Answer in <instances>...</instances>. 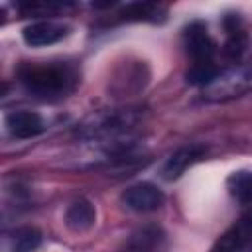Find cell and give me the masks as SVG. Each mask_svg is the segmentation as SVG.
I'll return each instance as SVG.
<instances>
[{
  "instance_id": "obj_1",
  "label": "cell",
  "mask_w": 252,
  "mask_h": 252,
  "mask_svg": "<svg viewBox=\"0 0 252 252\" xmlns=\"http://www.w3.org/2000/svg\"><path fill=\"white\" fill-rule=\"evenodd\" d=\"M18 79L32 96L41 100H59L73 93L79 73L69 63H24L18 69Z\"/></svg>"
},
{
  "instance_id": "obj_2",
  "label": "cell",
  "mask_w": 252,
  "mask_h": 252,
  "mask_svg": "<svg viewBox=\"0 0 252 252\" xmlns=\"http://www.w3.org/2000/svg\"><path fill=\"white\" fill-rule=\"evenodd\" d=\"M140 116L136 110H106L100 114H94L87 118L77 134L85 140H116L122 134H128L136 124Z\"/></svg>"
},
{
  "instance_id": "obj_3",
  "label": "cell",
  "mask_w": 252,
  "mask_h": 252,
  "mask_svg": "<svg viewBox=\"0 0 252 252\" xmlns=\"http://www.w3.org/2000/svg\"><path fill=\"white\" fill-rule=\"evenodd\" d=\"M252 91V69L250 67H232L220 71L205 89L203 98L211 102H224L238 98Z\"/></svg>"
},
{
  "instance_id": "obj_4",
  "label": "cell",
  "mask_w": 252,
  "mask_h": 252,
  "mask_svg": "<svg viewBox=\"0 0 252 252\" xmlns=\"http://www.w3.org/2000/svg\"><path fill=\"white\" fill-rule=\"evenodd\" d=\"M211 252H252V209L219 236Z\"/></svg>"
},
{
  "instance_id": "obj_5",
  "label": "cell",
  "mask_w": 252,
  "mask_h": 252,
  "mask_svg": "<svg viewBox=\"0 0 252 252\" xmlns=\"http://www.w3.org/2000/svg\"><path fill=\"white\" fill-rule=\"evenodd\" d=\"M185 47L193 63H211L215 61L217 43L207 33V28L201 22H193L185 28Z\"/></svg>"
},
{
  "instance_id": "obj_6",
  "label": "cell",
  "mask_w": 252,
  "mask_h": 252,
  "mask_svg": "<svg viewBox=\"0 0 252 252\" xmlns=\"http://www.w3.org/2000/svg\"><path fill=\"white\" fill-rule=\"evenodd\" d=\"M122 201L126 207H130L132 211H138V213H152V211H158L165 197L161 193V189H158L154 183H148V181H142V183H136L132 187H128L122 195Z\"/></svg>"
},
{
  "instance_id": "obj_7",
  "label": "cell",
  "mask_w": 252,
  "mask_h": 252,
  "mask_svg": "<svg viewBox=\"0 0 252 252\" xmlns=\"http://www.w3.org/2000/svg\"><path fill=\"white\" fill-rule=\"evenodd\" d=\"M65 35H67V28L57 24V22H49V20L33 22V24H30L22 30L24 41L32 47H43V45L57 43Z\"/></svg>"
},
{
  "instance_id": "obj_8",
  "label": "cell",
  "mask_w": 252,
  "mask_h": 252,
  "mask_svg": "<svg viewBox=\"0 0 252 252\" xmlns=\"http://www.w3.org/2000/svg\"><path fill=\"white\" fill-rule=\"evenodd\" d=\"M205 156V148L199 144H191V146H183L177 152H173L167 161L161 167V177L167 181H173L177 177H181L193 163H197L201 158Z\"/></svg>"
},
{
  "instance_id": "obj_9",
  "label": "cell",
  "mask_w": 252,
  "mask_h": 252,
  "mask_svg": "<svg viewBox=\"0 0 252 252\" xmlns=\"http://www.w3.org/2000/svg\"><path fill=\"white\" fill-rule=\"evenodd\" d=\"M163 248H165V232L156 224H148L132 232L120 252H161Z\"/></svg>"
},
{
  "instance_id": "obj_10",
  "label": "cell",
  "mask_w": 252,
  "mask_h": 252,
  "mask_svg": "<svg viewBox=\"0 0 252 252\" xmlns=\"http://www.w3.org/2000/svg\"><path fill=\"white\" fill-rule=\"evenodd\" d=\"M6 128L8 132L18 140H28L33 136H39L45 130V124L37 112L32 110H14L6 116Z\"/></svg>"
},
{
  "instance_id": "obj_11",
  "label": "cell",
  "mask_w": 252,
  "mask_h": 252,
  "mask_svg": "<svg viewBox=\"0 0 252 252\" xmlns=\"http://www.w3.org/2000/svg\"><path fill=\"white\" fill-rule=\"evenodd\" d=\"M224 28L228 32V39L224 43V57L232 63L240 61V57L244 55L246 51V45H248V37H246V32L242 30L240 26V20L236 16H228L224 20Z\"/></svg>"
},
{
  "instance_id": "obj_12",
  "label": "cell",
  "mask_w": 252,
  "mask_h": 252,
  "mask_svg": "<svg viewBox=\"0 0 252 252\" xmlns=\"http://www.w3.org/2000/svg\"><path fill=\"white\" fill-rule=\"evenodd\" d=\"M96 220V211L94 207L87 201V199H79L75 201L67 213H65V224L73 230V232H85L89 230Z\"/></svg>"
},
{
  "instance_id": "obj_13",
  "label": "cell",
  "mask_w": 252,
  "mask_h": 252,
  "mask_svg": "<svg viewBox=\"0 0 252 252\" xmlns=\"http://www.w3.org/2000/svg\"><path fill=\"white\" fill-rule=\"evenodd\" d=\"M165 10L159 4H150V2H132L126 4V8L120 12L124 20H134V22H158L161 20Z\"/></svg>"
},
{
  "instance_id": "obj_14",
  "label": "cell",
  "mask_w": 252,
  "mask_h": 252,
  "mask_svg": "<svg viewBox=\"0 0 252 252\" xmlns=\"http://www.w3.org/2000/svg\"><path fill=\"white\" fill-rule=\"evenodd\" d=\"M220 73V69L215 65V61L211 63H191L189 71L185 73V81L193 87H207L217 75Z\"/></svg>"
},
{
  "instance_id": "obj_15",
  "label": "cell",
  "mask_w": 252,
  "mask_h": 252,
  "mask_svg": "<svg viewBox=\"0 0 252 252\" xmlns=\"http://www.w3.org/2000/svg\"><path fill=\"white\" fill-rule=\"evenodd\" d=\"M228 189L238 201L252 203V171H238L230 175Z\"/></svg>"
},
{
  "instance_id": "obj_16",
  "label": "cell",
  "mask_w": 252,
  "mask_h": 252,
  "mask_svg": "<svg viewBox=\"0 0 252 252\" xmlns=\"http://www.w3.org/2000/svg\"><path fill=\"white\" fill-rule=\"evenodd\" d=\"M41 246V232L35 228H22L12 240V252H35Z\"/></svg>"
}]
</instances>
